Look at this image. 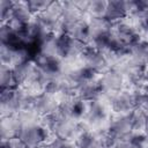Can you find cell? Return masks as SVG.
Segmentation results:
<instances>
[{
	"label": "cell",
	"instance_id": "6da1fadb",
	"mask_svg": "<svg viewBox=\"0 0 148 148\" xmlns=\"http://www.w3.org/2000/svg\"><path fill=\"white\" fill-rule=\"evenodd\" d=\"M17 136L28 146V148H35L46 139V128L37 123L21 124Z\"/></svg>",
	"mask_w": 148,
	"mask_h": 148
},
{
	"label": "cell",
	"instance_id": "7a4b0ae2",
	"mask_svg": "<svg viewBox=\"0 0 148 148\" xmlns=\"http://www.w3.org/2000/svg\"><path fill=\"white\" fill-rule=\"evenodd\" d=\"M57 56L59 58H73L77 54L83 53V43L74 39L68 34H61L56 39Z\"/></svg>",
	"mask_w": 148,
	"mask_h": 148
},
{
	"label": "cell",
	"instance_id": "3957f363",
	"mask_svg": "<svg viewBox=\"0 0 148 148\" xmlns=\"http://www.w3.org/2000/svg\"><path fill=\"white\" fill-rule=\"evenodd\" d=\"M30 108H32L38 114H43V116L52 114L58 110V106L56 104L53 96L47 92L32 98V103Z\"/></svg>",
	"mask_w": 148,
	"mask_h": 148
},
{
	"label": "cell",
	"instance_id": "277c9868",
	"mask_svg": "<svg viewBox=\"0 0 148 148\" xmlns=\"http://www.w3.org/2000/svg\"><path fill=\"white\" fill-rule=\"evenodd\" d=\"M0 39H1V45L8 46L10 49L23 47L21 34L7 23H3L0 29Z\"/></svg>",
	"mask_w": 148,
	"mask_h": 148
},
{
	"label": "cell",
	"instance_id": "5b68a950",
	"mask_svg": "<svg viewBox=\"0 0 148 148\" xmlns=\"http://www.w3.org/2000/svg\"><path fill=\"white\" fill-rule=\"evenodd\" d=\"M82 56L84 58V64H86L84 66L92 69L94 72L101 71L106 65V59L103 56V52L99 50H96L91 46L86 47Z\"/></svg>",
	"mask_w": 148,
	"mask_h": 148
},
{
	"label": "cell",
	"instance_id": "8992f818",
	"mask_svg": "<svg viewBox=\"0 0 148 148\" xmlns=\"http://www.w3.org/2000/svg\"><path fill=\"white\" fill-rule=\"evenodd\" d=\"M128 13V7L127 2L125 1H109L106 5V10L104 14V18L108 20L109 22L120 20L125 17Z\"/></svg>",
	"mask_w": 148,
	"mask_h": 148
},
{
	"label": "cell",
	"instance_id": "52a82bcc",
	"mask_svg": "<svg viewBox=\"0 0 148 148\" xmlns=\"http://www.w3.org/2000/svg\"><path fill=\"white\" fill-rule=\"evenodd\" d=\"M21 127V121L18 118H14L12 116L5 117L1 120V140H8L14 136H17L18 130Z\"/></svg>",
	"mask_w": 148,
	"mask_h": 148
},
{
	"label": "cell",
	"instance_id": "ba28073f",
	"mask_svg": "<svg viewBox=\"0 0 148 148\" xmlns=\"http://www.w3.org/2000/svg\"><path fill=\"white\" fill-rule=\"evenodd\" d=\"M99 138L90 132H82L77 138H76V147L77 148H104L103 141L106 140Z\"/></svg>",
	"mask_w": 148,
	"mask_h": 148
},
{
	"label": "cell",
	"instance_id": "9c48e42d",
	"mask_svg": "<svg viewBox=\"0 0 148 148\" xmlns=\"http://www.w3.org/2000/svg\"><path fill=\"white\" fill-rule=\"evenodd\" d=\"M135 105V97L125 92L117 94L112 101V106L117 112H128Z\"/></svg>",
	"mask_w": 148,
	"mask_h": 148
},
{
	"label": "cell",
	"instance_id": "30bf717a",
	"mask_svg": "<svg viewBox=\"0 0 148 148\" xmlns=\"http://www.w3.org/2000/svg\"><path fill=\"white\" fill-rule=\"evenodd\" d=\"M121 75L118 72L110 71L103 75V77L99 81L102 90H108V91H117L121 87Z\"/></svg>",
	"mask_w": 148,
	"mask_h": 148
},
{
	"label": "cell",
	"instance_id": "8fae6325",
	"mask_svg": "<svg viewBox=\"0 0 148 148\" xmlns=\"http://www.w3.org/2000/svg\"><path fill=\"white\" fill-rule=\"evenodd\" d=\"M0 86H1V91L7 90V89H13L17 86L14 74H13V68L10 66L1 64L0 67Z\"/></svg>",
	"mask_w": 148,
	"mask_h": 148
},
{
	"label": "cell",
	"instance_id": "7c38bea8",
	"mask_svg": "<svg viewBox=\"0 0 148 148\" xmlns=\"http://www.w3.org/2000/svg\"><path fill=\"white\" fill-rule=\"evenodd\" d=\"M117 148H142L143 147V136L138 134H127L119 139H116Z\"/></svg>",
	"mask_w": 148,
	"mask_h": 148
},
{
	"label": "cell",
	"instance_id": "4fadbf2b",
	"mask_svg": "<svg viewBox=\"0 0 148 148\" xmlns=\"http://www.w3.org/2000/svg\"><path fill=\"white\" fill-rule=\"evenodd\" d=\"M84 113H86L87 119L90 123H98V121L103 120L105 117L104 108L96 101H90V105L86 109Z\"/></svg>",
	"mask_w": 148,
	"mask_h": 148
},
{
	"label": "cell",
	"instance_id": "5bb4252c",
	"mask_svg": "<svg viewBox=\"0 0 148 148\" xmlns=\"http://www.w3.org/2000/svg\"><path fill=\"white\" fill-rule=\"evenodd\" d=\"M106 5L108 2L106 1H91V2H88L87 3V8L89 10V13L94 16V18H102L104 17V14H105V10H106Z\"/></svg>",
	"mask_w": 148,
	"mask_h": 148
},
{
	"label": "cell",
	"instance_id": "9a60e30c",
	"mask_svg": "<svg viewBox=\"0 0 148 148\" xmlns=\"http://www.w3.org/2000/svg\"><path fill=\"white\" fill-rule=\"evenodd\" d=\"M13 6H14V2H12V1H8V0H1L0 1V16H1V20L3 22L8 21L10 18Z\"/></svg>",
	"mask_w": 148,
	"mask_h": 148
},
{
	"label": "cell",
	"instance_id": "2e32d148",
	"mask_svg": "<svg viewBox=\"0 0 148 148\" xmlns=\"http://www.w3.org/2000/svg\"><path fill=\"white\" fill-rule=\"evenodd\" d=\"M135 104L139 108V110L148 114V89L142 91L135 97Z\"/></svg>",
	"mask_w": 148,
	"mask_h": 148
},
{
	"label": "cell",
	"instance_id": "e0dca14e",
	"mask_svg": "<svg viewBox=\"0 0 148 148\" xmlns=\"http://www.w3.org/2000/svg\"><path fill=\"white\" fill-rule=\"evenodd\" d=\"M43 148H74V146H73L68 140L57 138V139H54L52 142L45 145Z\"/></svg>",
	"mask_w": 148,
	"mask_h": 148
},
{
	"label": "cell",
	"instance_id": "ac0fdd59",
	"mask_svg": "<svg viewBox=\"0 0 148 148\" xmlns=\"http://www.w3.org/2000/svg\"><path fill=\"white\" fill-rule=\"evenodd\" d=\"M8 141L10 143V148H28V146L18 136H14L12 139H8Z\"/></svg>",
	"mask_w": 148,
	"mask_h": 148
},
{
	"label": "cell",
	"instance_id": "d6986e66",
	"mask_svg": "<svg viewBox=\"0 0 148 148\" xmlns=\"http://www.w3.org/2000/svg\"><path fill=\"white\" fill-rule=\"evenodd\" d=\"M143 60H145V64H148V44H145V50H143Z\"/></svg>",
	"mask_w": 148,
	"mask_h": 148
},
{
	"label": "cell",
	"instance_id": "ffe728a7",
	"mask_svg": "<svg viewBox=\"0 0 148 148\" xmlns=\"http://www.w3.org/2000/svg\"><path fill=\"white\" fill-rule=\"evenodd\" d=\"M0 148H10V143L8 140H1V145Z\"/></svg>",
	"mask_w": 148,
	"mask_h": 148
},
{
	"label": "cell",
	"instance_id": "44dd1931",
	"mask_svg": "<svg viewBox=\"0 0 148 148\" xmlns=\"http://www.w3.org/2000/svg\"><path fill=\"white\" fill-rule=\"evenodd\" d=\"M145 131H146V134H147V136H148V116H147V119H146V123H145Z\"/></svg>",
	"mask_w": 148,
	"mask_h": 148
},
{
	"label": "cell",
	"instance_id": "7402d4cb",
	"mask_svg": "<svg viewBox=\"0 0 148 148\" xmlns=\"http://www.w3.org/2000/svg\"><path fill=\"white\" fill-rule=\"evenodd\" d=\"M145 75H146V80H147V82H148V69H147V72L145 73Z\"/></svg>",
	"mask_w": 148,
	"mask_h": 148
}]
</instances>
